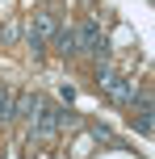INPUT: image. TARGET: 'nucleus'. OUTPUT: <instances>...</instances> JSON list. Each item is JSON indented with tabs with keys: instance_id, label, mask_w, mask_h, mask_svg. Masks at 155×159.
<instances>
[{
	"instance_id": "obj_7",
	"label": "nucleus",
	"mask_w": 155,
	"mask_h": 159,
	"mask_svg": "<svg viewBox=\"0 0 155 159\" xmlns=\"http://www.w3.org/2000/svg\"><path fill=\"white\" fill-rule=\"evenodd\" d=\"M13 117V96H8V88H0V121Z\"/></svg>"
},
{
	"instance_id": "obj_2",
	"label": "nucleus",
	"mask_w": 155,
	"mask_h": 159,
	"mask_svg": "<svg viewBox=\"0 0 155 159\" xmlns=\"http://www.w3.org/2000/svg\"><path fill=\"white\" fill-rule=\"evenodd\" d=\"M55 30H59V25H55L50 13H38V17H34V25H30V50H34V55L46 46V38H55Z\"/></svg>"
},
{
	"instance_id": "obj_9",
	"label": "nucleus",
	"mask_w": 155,
	"mask_h": 159,
	"mask_svg": "<svg viewBox=\"0 0 155 159\" xmlns=\"http://www.w3.org/2000/svg\"><path fill=\"white\" fill-rule=\"evenodd\" d=\"M17 34H21V30H17V21H8L4 30H0V42H17Z\"/></svg>"
},
{
	"instance_id": "obj_4",
	"label": "nucleus",
	"mask_w": 155,
	"mask_h": 159,
	"mask_svg": "<svg viewBox=\"0 0 155 159\" xmlns=\"http://www.w3.org/2000/svg\"><path fill=\"white\" fill-rule=\"evenodd\" d=\"M134 92H139V84H134V80H126V75H117V84L109 88V96H113L117 105H130V101H134Z\"/></svg>"
},
{
	"instance_id": "obj_3",
	"label": "nucleus",
	"mask_w": 155,
	"mask_h": 159,
	"mask_svg": "<svg viewBox=\"0 0 155 159\" xmlns=\"http://www.w3.org/2000/svg\"><path fill=\"white\" fill-rule=\"evenodd\" d=\"M75 42H80V50H88V55H105V34H101L97 25H80V30H75Z\"/></svg>"
},
{
	"instance_id": "obj_1",
	"label": "nucleus",
	"mask_w": 155,
	"mask_h": 159,
	"mask_svg": "<svg viewBox=\"0 0 155 159\" xmlns=\"http://www.w3.org/2000/svg\"><path fill=\"white\" fill-rule=\"evenodd\" d=\"M63 126H75V117L67 109H55V105H42L38 117H34V130H38V134H55V130H63Z\"/></svg>"
},
{
	"instance_id": "obj_6",
	"label": "nucleus",
	"mask_w": 155,
	"mask_h": 159,
	"mask_svg": "<svg viewBox=\"0 0 155 159\" xmlns=\"http://www.w3.org/2000/svg\"><path fill=\"white\" fill-rule=\"evenodd\" d=\"M97 84H101V88H105V92H109V88L117 84V71H113V67H109V63H101V67H97Z\"/></svg>"
},
{
	"instance_id": "obj_5",
	"label": "nucleus",
	"mask_w": 155,
	"mask_h": 159,
	"mask_svg": "<svg viewBox=\"0 0 155 159\" xmlns=\"http://www.w3.org/2000/svg\"><path fill=\"white\" fill-rule=\"evenodd\" d=\"M55 46L63 50V55H75V50H80V42H75V30H55Z\"/></svg>"
},
{
	"instance_id": "obj_8",
	"label": "nucleus",
	"mask_w": 155,
	"mask_h": 159,
	"mask_svg": "<svg viewBox=\"0 0 155 159\" xmlns=\"http://www.w3.org/2000/svg\"><path fill=\"white\" fill-rule=\"evenodd\" d=\"M92 138H101V143H113V130H109V126H101V121H97V126H92Z\"/></svg>"
}]
</instances>
